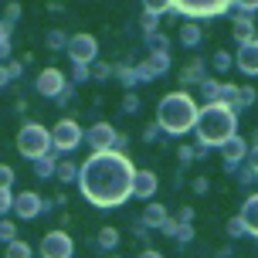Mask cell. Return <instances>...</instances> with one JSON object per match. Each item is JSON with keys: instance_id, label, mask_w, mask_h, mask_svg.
I'll use <instances>...</instances> for the list:
<instances>
[{"instance_id": "6da1fadb", "label": "cell", "mask_w": 258, "mask_h": 258, "mask_svg": "<svg viewBox=\"0 0 258 258\" xmlns=\"http://www.w3.org/2000/svg\"><path fill=\"white\" fill-rule=\"evenodd\" d=\"M133 177H136V167L129 156L119 153H92L82 167H78V190L89 201L92 207H119L129 201V190H133Z\"/></svg>"}, {"instance_id": "7a4b0ae2", "label": "cell", "mask_w": 258, "mask_h": 258, "mask_svg": "<svg viewBox=\"0 0 258 258\" xmlns=\"http://www.w3.org/2000/svg\"><path fill=\"white\" fill-rule=\"evenodd\" d=\"M194 133H197V146H224V143L238 136V112L228 102H211L197 109L194 119Z\"/></svg>"}, {"instance_id": "3957f363", "label": "cell", "mask_w": 258, "mask_h": 258, "mask_svg": "<svg viewBox=\"0 0 258 258\" xmlns=\"http://www.w3.org/2000/svg\"><path fill=\"white\" fill-rule=\"evenodd\" d=\"M194 119H197V102L190 99V92H167L160 105H156V126L160 133H170V136H183L194 129Z\"/></svg>"}, {"instance_id": "277c9868", "label": "cell", "mask_w": 258, "mask_h": 258, "mask_svg": "<svg viewBox=\"0 0 258 258\" xmlns=\"http://www.w3.org/2000/svg\"><path fill=\"white\" fill-rule=\"evenodd\" d=\"M17 153L24 156V160H44V156H51V133L41 126V122H24L21 133H17Z\"/></svg>"}, {"instance_id": "5b68a950", "label": "cell", "mask_w": 258, "mask_h": 258, "mask_svg": "<svg viewBox=\"0 0 258 258\" xmlns=\"http://www.w3.org/2000/svg\"><path fill=\"white\" fill-rule=\"evenodd\" d=\"M234 11V0H170L167 14H180V17H190L194 24L201 17H224V14Z\"/></svg>"}, {"instance_id": "8992f818", "label": "cell", "mask_w": 258, "mask_h": 258, "mask_svg": "<svg viewBox=\"0 0 258 258\" xmlns=\"http://www.w3.org/2000/svg\"><path fill=\"white\" fill-rule=\"evenodd\" d=\"M48 133H51V150L54 153H75L78 146H82V140H85V129L68 116L58 119L54 129H48Z\"/></svg>"}, {"instance_id": "52a82bcc", "label": "cell", "mask_w": 258, "mask_h": 258, "mask_svg": "<svg viewBox=\"0 0 258 258\" xmlns=\"http://www.w3.org/2000/svg\"><path fill=\"white\" fill-rule=\"evenodd\" d=\"M64 54H68V61L72 64H95V58H99V38L95 34H68V48H64Z\"/></svg>"}, {"instance_id": "ba28073f", "label": "cell", "mask_w": 258, "mask_h": 258, "mask_svg": "<svg viewBox=\"0 0 258 258\" xmlns=\"http://www.w3.org/2000/svg\"><path fill=\"white\" fill-rule=\"evenodd\" d=\"M51 201H44L41 194H34V190H21V194H14V214L21 221H34V218H41L44 211H51Z\"/></svg>"}, {"instance_id": "9c48e42d", "label": "cell", "mask_w": 258, "mask_h": 258, "mask_svg": "<svg viewBox=\"0 0 258 258\" xmlns=\"http://www.w3.org/2000/svg\"><path fill=\"white\" fill-rule=\"evenodd\" d=\"M38 255L41 258H72L75 255V241H72L68 231H48L38 245Z\"/></svg>"}, {"instance_id": "30bf717a", "label": "cell", "mask_w": 258, "mask_h": 258, "mask_svg": "<svg viewBox=\"0 0 258 258\" xmlns=\"http://www.w3.org/2000/svg\"><path fill=\"white\" fill-rule=\"evenodd\" d=\"M85 146H92V153H109L112 143H116V126L112 122H92L85 129Z\"/></svg>"}, {"instance_id": "8fae6325", "label": "cell", "mask_w": 258, "mask_h": 258, "mask_svg": "<svg viewBox=\"0 0 258 258\" xmlns=\"http://www.w3.org/2000/svg\"><path fill=\"white\" fill-rule=\"evenodd\" d=\"M245 156H248V140H241V136H231V140L221 146V167H224V173H238V167H245Z\"/></svg>"}, {"instance_id": "7c38bea8", "label": "cell", "mask_w": 258, "mask_h": 258, "mask_svg": "<svg viewBox=\"0 0 258 258\" xmlns=\"http://www.w3.org/2000/svg\"><path fill=\"white\" fill-rule=\"evenodd\" d=\"M34 89H38V95H44V99H58L64 89H68V78H64L61 68H44L38 75V82H34Z\"/></svg>"}, {"instance_id": "4fadbf2b", "label": "cell", "mask_w": 258, "mask_h": 258, "mask_svg": "<svg viewBox=\"0 0 258 258\" xmlns=\"http://www.w3.org/2000/svg\"><path fill=\"white\" fill-rule=\"evenodd\" d=\"M156 187H160V177H156L153 170H136L129 197H136V201H146V204H150V201L156 197Z\"/></svg>"}, {"instance_id": "5bb4252c", "label": "cell", "mask_w": 258, "mask_h": 258, "mask_svg": "<svg viewBox=\"0 0 258 258\" xmlns=\"http://www.w3.org/2000/svg\"><path fill=\"white\" fill-rule=\"evenodd\" d=\"M197 89H201V95H204V105H211V102H228V105H231L234 85H228V82H218V78L207 75Z\"/></svg>"}, {"instance_id": "9a60e30c", "label": "cell", "mask_w": 258, "mask_h": 258, "mask_svg": "<svg viewBox=\"0 0 258 258\" xmlns=\"http://www.w3.org/2000/svg\"><path fill=\"white\" fill-rule=\"evenodd\" d=\"M170 72V54H150L146 61H136V75H140V85L143 82H153V78L167 75Z\"/></svg>"}, {"instance_id": "2e32d148", "label": "cell", "mask_w": 258, "mask_h": 258, "mask_svg": "<svg viewBox=\"0 0 258 258\" xmlns=\"http://www.w3.org/2000/svg\"><path fill=\"white\" fill-rule=\"evenodd\" d=\"M238 221H241V228H245V234H251L258 241V190H251L245 197V204H241V214H238Z\"/></svg>"}, {"instance_id": "e0dca14e", "label": "cell", "mask_w": 258, "mask_h": 258, "mask_svg": "<svg viewBox=\"0 0 258 258\" xmlns=\"http://www.w3.org/2000/svg\"><path fill=\"white\" fill-rule=\"evenodd\" d=\"M234 64H238L245 75H251V78L258 75V44H255V41H248V44H238Z\"/></svg>"}, {"instance_id": "ac0fdd59", "label": "cell", "mask_w": 258, "mask_h": 258, "mask_svg": "<svg viewBox=\"0 0 258 258\" xmlns=\"http://www.w3.org/2000/svg\"><path fill=\"white\" fill-rule=\"evenodd\" d=\"M167 218H170V214H167V207L160 204V201H150V204L143 207V214H140V224L146 228V231H160Z\"/></svg>"}, {"instance_id": "d6986e66", "label": "cell", "mask_w": 258, "mask_h": 258, "mask_svg": "<svg viewBox=\"0 0 258 258\" xmlns=\"http://www.w3.org/2000/svg\"><path fill=\"white\" fill-rule=\"evenodd\" d=\"M204 78H207V58H194V61L180 72V92L187 89V85H201Z\"/></svg>"}, {"instance_id": "ffe728a7", "label": "cell", "mask_w": 258, "mask_h": 258, "mask_svg": "<svg viewBox=\"0 0 258 258\" xmlns=\"http://www.w3.org/2000/svg\"><path fill=\"white\" fill-rule=\"evenodd\" d=\"M258 102V92L255 85H234V95H231V109L241 112V109H251Z\"/></svg>"}, {"instance_id": "44dd1931", "label": "cell", "mask_w": 258, "mask_h": 258, "mask_svg": "<svg viewBox=\"0 0 258 258\" xmlns=\"http://www.w3.org/2000/svg\"><path fill=\"white\" fill-rule=\"evenodd\" d=\"M177 41H180L183 48H197L204 41V31H201V24H194V21H183L180 31H177Z\"/></svg>"}, {"instance_id": "7402d4cb", "label": "cell", "mask_w": 258, "mask_h": 258, "mask_svg": "<svg viewBox=\"0 0 258 258\" xmlns=\"http://www.w3.org/2000/svg\"><path fill=\"white\" fill-rule=\"evenodd\" d=\"M231 34H234V41H238V44H248V41H251V34H255V21H251V17H241V14H234Z\"/></svg>"}, {"instance_id": "603a6c76", "label": "cell", "mask_w": 258, "mask_h": 258, "mask_svg": "<svg viewBox=\"0 0 258 258\" xmlns=\"http://www.w3.org/2000/svg\"><path fill=\"white\" fill-rule=\"evenodd\" d=\"M112 75L126 85V89H136L140 85V75H136V64H129V61H122V64H112Z\"/></svg>"}, {"instance_id": "cb8c5ba5", "label": "cell", "mask_w": 258, "mask_h": 258, "mask_svg": "<svg viewBox=\"0 0 258 258\" xmlns=\"http://www.w3.org/2000/svg\"><path fill=\"white\" fill-rule=\"evenodd\" d=\"M54 180L58 183H75L78 180V167L72 160H58V167H54Z\"/></svg>"}, {"instance_id": "d4e9b609", "label": "cell", "mask_w": 258, "mask_h": 258, "mask_svg": "<svg viewBox=\"0 0 258 258\" xmlns=\"http://www.w3.org/2000/svg\"><path fill=\"white\" fill-rule=\"evenodd\" d=\"M211 68H214L218 75L231 72V68H234V54H231V51H224V48H218V51L211 54Z\"/></svg>"}, {"instance_id": "484cf974", "label": "cell", "mask_w": 258, "mask_h": 258, "mask_svg": "<svg viewBox=\"0 0 258 258\" xmlns=\"http://www.w3.org/2000/svg\"><path fill=\"white\" fill-rule=\"evenodd\" d=\"M54 167H58L54 153L44 156V160H34V177H38V180H48V177H54Z\"/></svg>"}, {"instance_id": "4316f807", "label": "cell", "mask_w": 258, "mask_h": 258, "mask_svg": "<svg viewBox=\"0 0 258 258\" xmlns=\"http://www.w3.org/2000/svg\"><path fill=\"white\" fill-rule=\"evenodd\" d=\"M95 241H99L102 251H116V248H119V231H116V228H102Z\"/></svg>"}, {"instance_id": "83f0119b", "label": "cell", "mask_w": 258, "mask_h": 258, "mask_svg": "<svg viewBox=\"0 0 258 258\" xmlns=\"http://www.w3.org/2000/svg\"><path fill=\"white\" fill-rule=\"evenodd\" d=\"M146 48H150V54H170V41H167V34H150L146 38Z\"/></svg>"}, {"instance_id": "f1b7e54d", "label": "cell", "mask_w": 258, "mask_h": 258, "mask_svg": "<svg viewBox=\"0 0 258 258\" xmlns=\"http://www.w3.org/2000/svg\"><path fill=\"white\" fill-rule=\"evenodd\" d=\"M4 258H34V251H31V245L27 241H14V245H7V251H4Z\"/></svg>"}, {"instance_id": "f546056e", "label": "cell", "mask_w": 258, "mask_h": 258, "mask_svg": "<svg viewBox=\"0 0 258 258\" xmlns=\"http://www.w3.org/2000/svg\"><path fill=\"white\" fill-rule=\"evenodd\" d=\"M44 41H48V48H51V51H64V48H68V34H64V31H58V27H54V31H48V34H44Z\"/></svg>"}, {"instance_id": "4dcf8cb0", "label": "cell", "mask_w": 258, "mask_h": 258, "mask_svg": "<svg viewBox=\"0 0 258 258\" xmlns=\"http://www.w3.org/2000/svg\"><path fill=\"white\" fill-rule=\"evenodd\" d=\"M89 78H95V82H105V78H112V64H105V61L89 64Z\"/></svg>"}, {"instance_id": "1f68e13d", "label": "cell", "mask_w": 258, "mask_h": 258, "mask_svg": "<svg viewBox=\"0 0 258 258\" xmlns=\"http://www.w3.org/2000/svg\"><path fill=\"white\" fill-rule=\"evenodd\" d=\"M140 27H143V34L150 38V34H156V31H160V17H156V14H146V11H143Z\"/></svg>"}, {"instance_id": "d6a6232c", "label": "cell", "mask_w": 258, "mask_h": 258, "mask_svg": "<svg viewBox=\"0 0 258 258\" xmlns=\"http://www.w3.org/2000/svg\"><path fill=\"white\" fill-rule=\"evenodd\" d=\"M0 241L4 245H14L17 241V224L14 221H0Z\"/></svg>"}, {"instance_id": "836d02e7", "label": "cell", "mask_w": 258, "mask_h": 258, "mask_svg": "<svg viewBox=\"0 0 258 258\" xmlns=\"http://www.w3.org/2000/svg\"><path fill=\"white\" fill-rule=\"evenodd\" d=\"M122 112H126V116H136V112H140V95H136V92H126V95H122Z\"/></svg>"}, {"instance_id": "e575fe53", "label": "cell", "mask_w": 258, "mask_h": 258, "mask_svg": "<svg viewBox=\"0 0 258 258\" xmlns=\"http://www.w3.org/2000/svg\"><path fill=\"white\" fill-rule=\"evenodd\" d=\"M85 82H89V68L85 64H72V89L75 85H85Z\"/></svg>"}, {"instance_id": "d590c367", "label": "cell", "mask_w": 258, "mask_h": 258, "mask_svg": "<svg viewBox=\"0 0 258 258\" xmlns=\"http://www.w3.org/2000/svg\"><path fill=\"white\" fill-rule=\"evenodd\" d=\"M0 190H14V170L0 163Z\"/></svg>"}, {"instance_id": "8d00e7d4", "label": "cell", "mask_w": 258, "mask_h": 258, "mask_svg": "<svg viewBox=\"0 0 258 258\" xmlns=\"http://www.w3.org/2000/svg\"><path fill=\"white\" fill-rule=\"evenodd\" d=\"M234 7H238L241 17H255V14H258V0H238Z\"/></svg>"}, {"instance_id": "74e56055", "label": "cell", "mask_w": 258, "mask_h": 258, "mask_svg": "<svg viewBox=\"0 0 258 258\" xmlns=\"http://www.w3.org/2000/svg\"><path fill=\"white\" fill-rule=\"evenodd\" d=\"M177 160H180L183 167H187V163H194V160H197V156H194V146H190V143H180V146H177Z\"/></svg>"}, {"instance_id": "f35d334b", "label": "cell", "mask_w": 258, "mask_h": 258, "mask_svg": "<svg viewBox=\"0 0 258 258\" xmlns=\"http://www.w3.org/2000/svg\"><path fill=\"white\" fill-rule=\"evenodd\" d=\"M21 21V4H7V11H4V24H17Z\"/></svg>"}, {"instance_id": "ab89813d", "label": "cell", "mask_w": 258, "mask_h": 258, "mask_svg": "<svg viewBox=\"0 0 258 258\" xmlns=\"http://www.w3.org/2000/svg\"><path fill=\"white\" fill-rule=\"evenodd\" d=\"M177 231H180V221L177 218H167L163 228H160V234H167V238H173V241H177Z\"/></svg>"}, {"instance_id": "60d3db41", "label": "cell", "mask_w": 258, "mask_h": 258, "mask_svg": "<svg viewBox=\"0 0 258 258\" xmlns=\"http://www.w3.org/2000/svg\"><path fill=\"white\" fill-rule=\"evenodd\" d=\"M14 211V190H0V218Z\"/></svg>"}, {"instance_id": "b9f144b4", "label": "cell", "mask_w": 258, "mask_h": 258, "mask_svg": "<svg viewBox=\"0 0 258 258\" xmlns=\"http://www.w3.org/2000/svg\"><path fill=\"white\" fill-rule=\"evenodd\" d=\"M160 136H163V133H160L156 122H146V126H143V143H156Z\"/></svg>"}, {"instance_id": "7bdbcfd3", "label": "cell", "mask_w": 258, "mask_h": 258, "mask_svg": "<svg viewBox=\"0 0 258 258\" xmlns=\"http://www.w3.org/2000/svg\"><path fill=\"white\" fill-rule=\"evenodd\" d=\"M126 150H129V136H126V133H116V143H112V153H119V156H129Z\"/></svg>"}, {"instance_id": "ee69618b", "label": "cell", "mask_w": 258, "mask_h": 258, "mask_svg": "<svg viewBox=\"0 0 258 258\" xmlns=\"http://www.w3.org/2000/svg\"><path fill=\"white\" fill-rule=\"evenodd\" d=\"M224 231H228V238H245V228H241V221L231 218L228 224H224Z\"/></svg>"}, {"instance_id": "f6af8a7d", "label": "cell", "mask_w": 258, "mask_h": 258, "mask_svg": "<svg viewBox=\"0 0 258 258\" xmlns=\"http://www.w3.org/2000/svg\"><path fill=\"white\" fill-rule=\"evenodd\" d=\"M75 102V89H72V85H68V89L61 92V95H58V99H54V105H58V109H68V105Z\"/></svg>"}, {"instance_id": "bcb514c9", "label": "cell", "mask_w": 258, "mask_h": 258, "mask_svg": "<svg viewBox=\"0 0 258 258\" xmlns=\"http://www.w3.org/2000/svg\"><path fill=\"white\" fill-rule=\"evenodd\" d=\"M4 68H7V75H11V82H14V78H21V75H24V68H27V64L21 61V58H17V61H7Z\"/></svg>"}, {"instance_id": "7dc6e473", "label": "cell", "mask_w": 258, "mask_h": 258, "mask_svg": "<svg viewBox=\"0 0 258 258\" xmlns=\"http://www.w3.org/2000/svg\"><path fill=\"white\" fill-rule=\"evenodd\" d=\"M234 177H238V183H241V187H251V183L258 180V177H255L248 167H238V173H234Z\"/></svg>"}, {"instance_id": "c3c4849f", "label": "cell", "mask_w": 258, "mask_h": 258, "mask_svg": "<svg viewBox=\"0 0 258 258\" xmlns=\"http://www.w3.org/2000/svg\"><path fill=\"white\" fill-rule=\"evenodd\" d=\"M245 167L251 170V173H255L258 177V146H248V156H245Z\"/></svg>"}, {"instance_id": "681fc988", "label": "cell", "mask_w": 258, "mask_h": 258, "mask_svg": "<svg viewBox=\"0 0 258 258\" xmlns=\"http://www.w3.org/2000/svg\"><path fill=\"white\" fill-rule=\"evenodd\" d=\"M177 241H180V245H190V241H194V224H180V231H177Z\"/></svg>"}, {"instance_id": "f907efd6", "label": "cell", "mask_w": 258, "mask_h": 258, "mask_svg": "<svg viewBox=\"0 0 258 258\" xmlns=\"http://www.w3.org/2000/svg\"><path fill=\"white\" fill-rule=\"evenodd\" d=\"M190 187H194V194H207L211 190V180H207V177H194Z\"/></svg>"}, {"instance_id": "816d5d0a", "label": "cell", "mask_w": 258, "mask_h": 258, "mask_svg": "<svg viewBox=\"0 0 258 258\" xmlns=\"http://www.w3.org/2000/svg\"><path fill=\"white\" fill-rule=\"evenodd\" d=\"M7 44H11V24L0 21V48H7Z\"/></svg>"}, {"instance_id": "f5cc1de1", "label": "cell", "mask_w": 258, "mask_h": 258, "mask_svg": "<svg viewBox=\"0 0 258 258\" xmlns=\"http://www.w3.org/2000/svg\"><path fill=\"white\" fill-rule=\"evenodd\" d=\"M177 221H180V224H190V221H194V207H180Z\"/></svg>"}, {"instance_id": "db71d44e", "label": "cell", "mask_w": 258, "mask_h": 258, "mask_svg": "<svg viewBox=\"0 0 258 258\" xmlns=\"http://www.w3.org/2000/svg\"><path fill=\"white\" fill-rule=\"evenodd\" d=\"M7 85H11V75H7V68L0 64V89H7Z\"/></svg>"}, {"instance_id": "11a10c76", "label": "cell", "mask_w": 258, "mask_h": 258, "mask_svg": "<svg viewBox=\"0 0 258 258\" xmlns=\"http://www.w3.org/2000/svg\"><path fill=\"white\" fill-rule=\"evenodd\" d=\"M140 258H163V255H160L156 248H143V251H140Z\"/></svg>"}, {"instance_id": "9f6ffc18", "label": "cell", "mask_w": 258, "mask_h": 258, "mask_svg": "<svg viewBox=\"0 0 258 258\" xmlns=\"http://www.w3.org/2000/svg\"><path fill=\"white\" fill-rule=\"evenodd\" d=\"M218 258H231V245H224V248H218Z\"/></svg>"}, {"instance_id": "6f0895ef", "label": "cell", "mask_w": 258, "mask_h": 258, "mask_svg": "<svg viewBox=\"0 0 258 258\" xmlns=\"http://www.w3.org/2000/svg\"><path fill=\"white\" fill-rule=\"evenodd\" d=\"M248 146H258V126L251 129V140H248Z\"/></svg>"}, {"instance_id": "680465c9", "label": "cell", "mask_w": 258, "mask_h": 258, "mask_svg": "<svg viewBox=\"0 0 258 258\" xmlns=\"http://www.w3.org/2000/svg\"><path fill=\"white\" fill-rule=\"evenodd\" d=\"M251 41H255V44H258V27H255V34H251Z\"/></svg>"}, {"instance_id": "91938a15", "label": "cell", "mask_w": 258, "mask_h": 258, "mask_svg": "<svg viewBox=\"0 0 258 258\" xmlns=\"http://www.w3.org/2000/svg\"><path fill=\"white\" fill-rule=\"evenodd\" d=\"M116 258H119V255H116Z\"/></svg>"}]
</instances>
